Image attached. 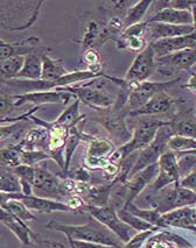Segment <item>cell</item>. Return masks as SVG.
<instances>
[{"instance_id":"cell-1","label":"cell","mask_w":196,"mask_h":248,"mask_svg":"<svg viewBox=\"0 0 196 248\" xmlns=\"http://www.w3.org/2000/svg\"><path fill=\"white\" fill-rule=\"evenodd\" d=\"M46 227L48 230L61 232L68 239L75 241L95 242L116 248L122 247V241L118 239V236L92 217L88 223L83 225H65L57 223L56 220H51L46 225Z\"/></svg>"},{"instance_id":"cell-2","label":"cell","mask_w":196,"mask_h":248,"mask_svg":"<svg viewBox=\"0 0 196 248\" xmlns=\"http://www.w3.org/2000/svg\"><path fill=\"white\" fill-rule=\"evenodd\" d=\"M146 200L149 203V209L157 210L160 215H163L180 207L194 206L196 204V194L182 188L179 183H174L157 192H151Z\"/></svg>"},{"instance_id":"cell-3","label":"cell","mask_w":196,"mask_h":248,"mask_svg":"<svg viewBox=\"0 0 196 248\" xmlns=\"http://www.w3.org/2000/svg\"><path fill=\"white\" fill-rule=\"evenodd\" d=\"M168 121H161L158 119H143L138 124L137 127H134L131 140L126 142L125 145L119 147L112 154L110 160L112 162H122L124 158L129 157L133 153L145 149L155 139V135H157L160 127L166 125Z\"/></svg>"},{"instance_id":"cell-4","label":"cell","mask_w":196,"mask_h":248,"mask_svg":"<svg viewBox=\"0 0 196 248\" xmlns=\"http://www.w3.org/2000/svg\"><path fill=\"white\" fill-rule=\"evenodd\" d=\"M173 135H174V131L172 128V123H167L166 125L160 127L157 135H155V139L152 141L151 145L147 146L145 149L140 152L139 156L137 157L133 164V168L130 172V177L141 171L143 169L147 168V167L158 163L159 158L166 152L169 151L168 142Z\"/></svg>"},{"instance_id":"cell-5","label":"cell","mask_w":196,"mask_h":248,"mask_svg":"<svg viewBox=\"0 0 196 248\" xmlns=\"http://www.w3.org/2000/svg\"><path fill=\"white\" fill-rule=\"evenodd\" d=\"M33 195L36 197L49 198L65 203L69 195L63 186V180H60L50 170L45 167H35V178H34Z\"/></svg>"},{"instance_id":"cell-6","label":"cell","mask_w":196,"mask_h":248,"mask_svg":"<svg viewBox=\"0 0 196 248\" xmlns=\"http://www.w3.org/2000/svg\"><path fill=\"white\" fill-rule=\"evenodd\" d=\"M84 209L92 218L96 219V220L99 221L102 225H104L106 229L110 230L114 234H116L118 236V239L122 242H124V244H126V242L131 240L132 229L119 218L116 207L114 205H85Z\"/></svg>"},{"instance_id":"cell-7","label":"cell","mask_w":196,"mask_h":248,"mask_svg":"<svg viewBox=\"0 0 196 248\" xmlns=\"http://www.w3.org/2000/svg\"><path fill=\"white\" fill-rule=\"evenodd\" d=\"M155 70H157V56L153 47L149 43L141 53L137 55L124 77V80L130 85L147 82V79L154 74Z\"/></svg>"},{"instance_id":"cell-8","label":"cell","mask_w":196,"mask_h":248,"mask_svg":"<svg viewBox=\"0 0 196 248\" xmlns=\"http://www.w3.org/2000/svg\"><path fill=\"white\" fill-rule=\"evenodd\" d=\"M179 79L168 80V82H144L139 84L129 85L130 88V96L128 99V108L129 113L133 112L135 109L140 108L141 106L155 96L159 92H163L168 90L173 84L178 82Z\"/></svg>"},{"instance_id":"cell-9","label":"cell","mask_w":196,"mask_h":248,"mask_svg":"<svg viewBox=\"0 0 196 248\" xmlns=\"http://www.w3.org/2000/svg\"><path fill=\"white\" fill-rule=\"evenodd\" d=\"M158 167H159L158 176L149 186L151 192H157L171 184L180 182L181 177L180 171H179L177 153L172 151L166 152L158 161Z\"/></svg>"},{"instance_id":"cell-10","label":"cell","mask_w":196,"mask_h":248,"mask_svg":"<svg viewBox=\"0 0 196 248\" xmlns=\"http://www.w3.org/2000/svg\"><path fill=\"white\" fill-rule=\"evenodd\" d=\"M196 64V48H188L157 59V70L165 76L179 71H188Z\"/></svg>"},{"instance_id":"cell-11","label":"cell","mask_w":196,"mask_h":248,"mask_svg":"<svg viewBox=\"0 0 196 248\" xmlns=\"http://www.w3.org/2000/svg\"><path fill=\"white\" fill-rule=\"evenodd\" d=\"M12 97L14 98V102H16V108H20L25 104H34V106H43L46 104H63V105H67L71 99H76L73 93L68 91H63L61 89L28 92V93L14 94Z\"/></svg>"},{"instance_id":"cell-12","label":"cell","mask_w":196,"mask_h":248,"mask_svg":"<svg viewBox=\"0 0 196 248\" xmlns=\"http://www.w3.org/2000/svg\"><path fill=\"white\" fill-rule=\"evenodd\" d=\"M61 90L73 93L77 100L92 108H109L114 106L116 99L104 90H98L85 84L62 88Z\"/></svg>"},{"instance_id":"cell-13","label":"cell","mask_w":196,"mask_h":248,"mask_svg":"<svg viewBox=\"0 0 196 248\" xmlns=\"http://www.w3.org/2000/svg\"><path fill=\"white\" fill-rule=\"evenodd\" d=\"M159 227H175L196 233V209L194 206H186L163 213L160 216Z\"/></svg>"},{"instance_id":"cell-14","label":"cell","mask_w":196,"mask_h":248,"mask_svg":"<svg viewBox=\"0 0 196 248\" xmlns=\"http://www.w3.org/2000/svg\"><path fill=\"white\" fill-rule=\"evenodd\" d=\"M158 171H159V167H158V163H155L147 167L145 169H143L141 171L137 172V174L131 176V177L129 178L128 182L125 183L126 200L123 209L128 206L129 204L133 203L135 198H137L147 186H151L152 182H153L155 180V177L158 176Z\"/></svg>"},{"instance_id":"cell-15","label":"cell","mask_w":196,"mask_h":248,"mask_svg":"<svg viewBox=\"0 0 196 248\" xmlns=\"http://www.w3.org/2000/svg\"><path fill=\"white\" fill-rule=\"evenodd\" d=\"M151 45L154 49L155 56L159 59V57L174 54L183 49L196 48V33L190 34V35L158 40V41L151 42Z\"/></svg>"},{"instance_id":"cell-16","label":"cell","mask_w":196,"mask_h":248,"mask_svg":"<svg viewBox=\"0 0 196 248\" xmlns=\"http://www.w3.org/2000/svg\"><path fill=\"white\" fill-rule=\"evenodd\" d=\"M0 221L19 239L22 245H30L36 240L37 235L31 230V227H28L26 221L16 217L5 209H0Z\"/></svg>"},{"instance_id":"cell-17","label":"cell","mask_w":196,"mask_h":248,"mask_svg":"<svg viewBox=\"0 0 196 248\" xmlns=\"http://www.w3.org/2000/svg\"><path fill=\"white\" fill-rule=\"evenodd\" d=\"M195 33V28L193 25L187 26H177L168 24H159V22H147V31L151 36L152 42L163 39H171V37L190 35Z\"/></svg>"},{"instance_id":"cell-18","label":"cell","mask_w":196,"mask_h":248,"mask_svg":"<svg viewBox=\"0 0 196 248\" xmlns=\"http://www.w3.org/2000/svg\"><path fill=\"white\" fill-rule=\"evenodd\" d=\"M40 47V39L36 36L28 37L20 42H6L0 37V61L18 56H26Z\"/></svg>"},{"instance_id":"cell-19","label":"cell","mask_w":196,"mask_h":248,"mask_svg":"<svg viewBox=\"0 0 196 248\" xmlns=\"http://www.w3.org/2000/svg\"><path fill=\"white\" fill-rule=\"evenodd\" d=\"M49 49L41 47L32 51L31 54L24 56V64L21 70L16 76L18 79L27 80H39L41 79L42 74V57L46 53H48Z\"/></svg>"},{"instance_id":"cell-20","label":"cell","mask_w":196,"mask_h":248,"mask_svg":"<svg viewBox=\"0 0 196 248\" xmlns=\"http://www.w3.org/2000/svg\"><path fill=\"white\" fill-rule=\"evenodd\" d=\"M173 104H174V100L168 93H166V91L159 92V93L152 97L145 105H143L140 108L135 109L133 112H130L129 114L132 118L163 114L172 108Z\"/></svg>"},{"instance_id":"cell-21","label":"cell","mask_w":196,"mask_h":248,"mask_svg":"<svg viewBox=\"0 0 196 248\" xmlns=\"http://www.w3.org/2000/svg\"><path fill=\"white\" fill-rule=\"evenodd\" d=\"M146 22H159V24H168L177 26L193 25V16L190 11L175 10L171 6L163 7L149 16Z\"/></svg>"},{"instance_id":"cell-22","label":"cell","mask_w":196,"mask_h":248,"mask_svg":"<svg viewBox=\"0 0 196 248\" xmlns=\"http://www.w3.org/2000/svg\"><path fill=\"white\" fill-rule=\"evenodd\" d=\"M112 36V33L109 31L108 26H102L96 21H90L86 25L84 36L81 41L82 47L85 50L88 49H96L99 51V48L104 45L106 40Z\"/></svg>"},{"instance_id":"cell-23","label":"cell","mask_w":196,"mask_h":248,"mask_svg":"<svg viewBox=\"0 0 196 248\" xmlns=\"http://www.w3.org/2000/svg\"><path fill=\"white\" fill-rule=\"evenodd\" d=\"M31 211L39 213H54V212H73L67 204L63 202L49 200V198L36 197V196H25L21 200Z\"/></svg>"},{"instance_id":"cell-24","label":"cell","mask_w":196,"mask_h":248,"mask_svg":"<svg viewBox=\"0 0 196 248\" xmlns=\"http://www.w3.org/2000/svg\"><path fill=\"white\" fill-rule=\"evenodd\" d=\"M82 139L89 142L85 157L110 158L112 154L117 151L114 143L109 139H105V138H95L82 133Z\"/></svg>"},{"instance_id":"cell-25","label":"cell","mask_w":196,"mask_h":248,"mask_svg":"<svg viewBox=\"0 0 196 248\" xmlns=\"http://www.w3.org/2000/svg\"><path fill=\"white\" fill-rule=\"evenodd\" d=\"M68 71L63 64V60L53 59L46 53L42 57V74L41 79L48 80V82H54V80L60 79L61 77L67 75Z\"/></svg>"},{"instance_id":"cell-26","label":"cell","mask_w":196,"mask_h":248,"mask_svg":"<svg viewBox=\"0 0 196 248\" xmlns=\"http://www.w3.org/2000/svg\"><path fill=\"white\" fill-rule=\"evenodd\" d=\"M80 104V100H75L71 105H69L68 108L59 115V118H57L54 123H55L56 125L67 128L68 131H70V129L74 127H77V125L85 118V115L81 114Z\"/></svg>"},{"instance_id":"cell-27","label":"cell","mask_w":196,"mask_h":248,"mask_svg":"<svg viewBox=\"0 0 196 248\" xmlns=\"http://www.w3.org/2000/svg\"><path fill=\"white\" fill-rule=\"evenodd\" d=\"M152 4H153V1H151V0H141V1H137L133 6L130 7L123 20L124 30L130 27V26L143 22V19L145 18V14L149 10Z\"/></svg>"},{"instance_id":"cell-28","label":"cell","mask_w":196,"mask_h":248,"mask_svg":"<svg viewBox=\"0 0 196 248\" xmlns=\"http://www.w3.org/2000/svg\"><path fill=\"white\" fill-rule=\"evenodd\" d=\"M13 172L19 178L20 186H21V194L25 196L33 195V186H34V178H35V167L21 166L16 167L13 169Z\"/></svg>"},{"instance_id":"cell-29","label":"cell","mask_w":196,"mask_h":248,"mask_svg":"<svg viewBox=\"0 0 196 248\" xmlns=\"http://www.w3.org/2000/svg\"><path fill=\"white\" fill-rule=\"evenodd\" d=\"M28 121L31 120H22L12 124H2V125H0V141L16 139L18 142H20L26 135L25 131L28 125Z\"/></svg>"},{"instance_id":"cell-30","label":"cell","mask_w":196,"mask_h":248,"mask_svg":"<svg viewBox=\"0 0 196 248\" xmlns=\"http://www.w3.org/2000/svg\"><path fill=\"white\" fill-rule=\"evenodd\" d=\"M21 164V152L16 145L0 148V167L13 170Z\"/></svg>"},{"instance_id":"cell-31","label":"cell","mask_w":196,"mask_h":248,"mask_svg":"<svg viewBox=\"0 0 196 248\" xmlns=\"http://www.w3.org/2000/svg\"><path fill=\"white\" fill-rule=\"evenodd\" d=\"M81 140H82V132H80L77 127L70 129L68 135V139L65 141V174L67 175L69 171V167H70L71 158L74 156V153L76 151L77 146L80 145Z\"/></svg>"},{"instance_id":"cell-32","label":"cell","mask_w":196,"mask_h":248,"mask_svg":"<svg viewBox=\"0 0 196 248\" xmlns=\"http://www.w3.org/2000/svg\"><path fill=\"white\" fill-rule=\"evenodd\" d=\"M117 213L124 223L128 224L132 230L138 231V232H145V231H151V230H155V231L159 230L158 227L153 226L152 224L147 223V221L143 220V219L137 217V216L130 213L128 210L125 209H119L117 211Z\"/></svg>"},{"instance_id":"cell-33","label":"cell","mask_w":196,"mask_h":248,"mask_svg":"<svg viewBox=\"0 0 196 248\" xmlns=\"http://www.w3.org/2000/svg\"><path fill=\"white\" fill-rule=\"evenodd\" d=\"M169 151L181 154V153H188L196 149V139L189 137H183V135L174 134L169 139L168 142Z\"/></svg>"},{"instance_id":"cell-34","label":"cell","mask_w":196,"mask_h":248,"mask_svg":"<svg viewBox=\"0 0 196 248\" xmlns=\"http://www.w3.org/2000/svg\"><path fill=\"white\" fill-rule=\"evenodd\" d=\"M122 209H123V207H122ZM124 209L128 210V211L130 213H132V215L137 216V217L143 219V220L147 221V223L152 224L153 226L158 227V229H160L159 221H160V216L161 215L157 211V210H154V209H140V207H138L134 203L129 204V205L126 207H124Z\"/></svg>"},{"instance_id":"cell-35","label":"cell","mask_w":196,"mask_h":248,"mask_svg":"<svg viewBox=\"0 0 196 248\" xmlns=\"http://www.w3.org/2000/svg\"><path fill=\"white\" fill-rule=\"evenodd\" d=\"M0 191L21 192L19 178L13 170H0Z\"/></svg>"},{"instance_id":"cell-36","label":"cell","mask_w":196,"mask_h":248,"mask_svg":"<svg viewBox=\"0 0 196 248\" xmlns=\"http://www.w3.org/2000/svg\"><path fill=\"white\" fill-rule=\"evenodd\" d=\"M2 209H5L8 212H11L12 215L16 216V217L20 218L21 220H24V221L36 220L35 216L32 213L31 210L28 209V207L26 206L21 201H18V200L10 201L6 205L2 207Z\"/></svg>"},{"instance_id":"cell-37","label":"cell","mask_w":196,"mask_h":248,"mask_svg":"<svg viewBox=\"0 0 196 248\" xmlns=\"http://www.w3.org/2000/svg\"><path fill=\"white\" fill-rule=\"evenodd\" d=\"M117 45L119 48L128 49V50L133 51V53H141L147 46L145 37H123L120 40H117Z\"/></svg>"},{"instance_id":"cell-38","label":"cell","mask_w":196,"mask_h":248,"mask_svg":"<svg viewBox=\"0 0 196 248\" xmlns=\"http://www.w3.org/2000/svg\"><path fill=\"white\" fill-rule=\"evenodd\" d=\"M20 152H21V162L26 166L36 167L37 163L50 158L47 153L43 151H22L20 149Z\"/></svg>"},{"instance_id":"cell-39","label":"cell","mask_w":196,"mask_h":248,"mask_svg":"<svg viewBox=\"0 0 196 248\" xmlns=\"http://www.w3.org/2000/svg\"><path fill=\"white\" fill-rule=\"evenodd\" d=\"M172 128L174 131V134L196 139V124L193 123V121L180 120L175 124L172 123Z\"/></svg>"},{"instance_id":"cell-40","label":"cell","mask_w":196,"mask_h":248,"mask_svg":"<svg viewBox=\"0 0 196 248\" xmlns=\"http://www.w3.org/2000/svg\"><path fill=\"white\" fill-rule=\"evenodd\" d=\"M154 232H155V230L145 231V232H139L138 234L132 236L131 240L126 242V244L120 248H140L147 240H148L149 236L153 234Z\"/></svg>"},{"instance_id":"cell-41","label":"cell","mask_w":196,"mask_h":248,"mask_svg":"<svg viewBox=\"0 0 196 248\" xmlns=\"http://www.w3.org/2000/svg\"><path fill=\"white\" fill-rule=\"evenodd\" d=\"M147 31V22L143 21L139 24H135L133 26L125 28L123 31L122 36L123 37H145V34Z\"/></svg>"},{"instance_id":"cell-42","label":"cell","mask_w":196,"mask_h":248,"mask_svg":"<svg viewBox=\"0 0 196 248\" xmlns=\"http://www.w3.org/2000/svg\"><path fill=\"white\" fill-rule=\"evenodd\" d=\"M179 184H180L182 188L188 189L190 191L195 192L196 194V167L195 169L192 170L188 175H186L184 177L181 178L180 182H179Z\"/></svg>"},{"instance_id":"cell-43","label":"cell","mask_w":196,"mask_h":248,"mask_svg":"<svg viewBox=\"0 0 196 248\" xmlns=\"http://www.w3.org/2000/svg\"><path fill=\"white\" fill-rule=\"evenodd\" d=\"M25 197V195H22L21 192H5L0 191V209H2L10 201L18 200L21 201Z\"/></svg>"},{"instance_id":"cell-44","label":"cell","mask_w":196,"mask_h":248,"mask_svg":"<svg viewBox=\"0 0 196 248\" xmlns=\"http://www.w3.org/2000/svg\"><path fill=\"white\" fill-rule=\"evenodd\" d=\"M73 180L77 181V182H83V183H90L91 175L85 168L80 167V168H77L76 171H75Z\"/></svg>"},{"instance_id":"cell-45","label":"cell","mask_w":196,"mask_h":248,"mask_svg":"<svg viewBox=\"0 0 196 248\" xmlns=\"http://www.w3.org/2000/svg\"><path fill=\"white\" fill-rule=\"evenodd\" d=\"M69 244L74 245L75 248H116V247H110L105 246V245L100 244H95V242H86V241H75L71 239H68Z\"/></svg>"},{"instance_id":"cell-46","label":"cell","mask_w":196,"mask_h":248,"mask_svg":"<svg viewBox=\"0 0 196 248\" xmlns=\"http://www.w3.org/2000/svg\"><path fill=\"white\" fill-rule=\"evenodd\" d=\"M193 4H194V1H190V0H172V1H169L171 7L180 11H190Z\"/></svg>"},{"instance_id":"cell-47","label":"cell","mask_w":196,"mask_h":248,"mask_svg":"<svg viewBox=\"0 0 196 248\" xmlns=\"http://www.w3.org/2000/svg\"><path fill=\"white\" fill-rule=\"evenodd\" d=\"M184 88L188 89L193 92V93L196 94V74H193L192 76L189 77L188 82L186 83V85H184Z\"/></svg>"},{"instance_id":"cell-48","label":"cell","mask_w":196,"mask_h":248,"mask_svg":"<svg viewBox=\"0 0 196 248\" xmlns=\"http://www.w3.org/2000/svg\"><path fill=\"white\" fill-rule=\"evenodd\" d=\"M190 12H192V16H193V26H194L195 33H196V1H194V4H193Z\"/></svg>"},{"instance_id":"cell-49","label":"cell","mask_w":196,"mask_h":248,"mask_svg":"<svg viewBox=\"0 0 196 248\" xmlns=\"http://www.w3.org/2000/svg\"><path fill=\"white\" fill-rule=\"evenodd\" d=\"M189 153V154H192V155H194V156L196 157V149H195V151H192V152H188Z\"/></svg>"},{"instance_id":"cell-50","label":"cell","mask_w":196,"mask_h":248,"mask_svg":"<svg viewBox=\"0 0 196 248\" xmlns=\"http://www.w3.org/2000/svg\"><path fill=\"white\" fill-rule=\"evenodd\" d=\"M195 235H196V233H195Z\"/></svg>"}]
</instances>
